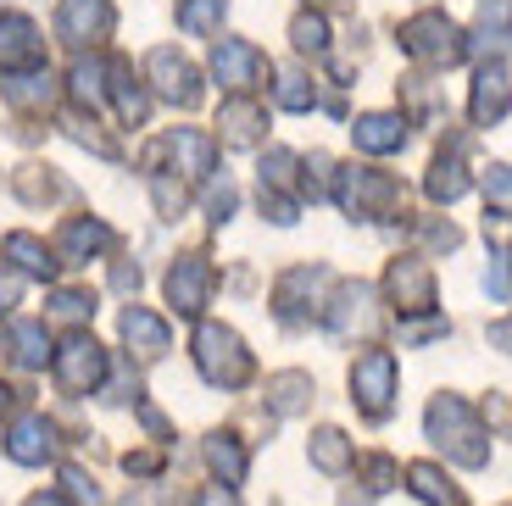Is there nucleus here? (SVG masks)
<instances>
[{
  "instance_id": "nucleus-1",
  "label": "nucleus",
  "mask_w": 512,
  "mask_h": 506,
  "mask_svg": "<svg viewBox=\"0 0 512 506\" xmlns=\"http://www.w3.org/2000/svg\"><path fill=\"white\" fill-rule=\"evenodd\" d=\"M423 434L457 462V468H485L490 462V429L462 395H435L423 412Z\"/></svg>"
},
{
  "instance_id": "nucleus-2",
  "label": "nucleus",
  "mask_w": 512,
  "mask_h": 506,
  "mask_svg": "<svg viewBox=\"0 0 512 506\" xmlns=\"http://www.w3.org/2000/svg\"><path fill=\"white\" fill-rule=\"evenodd\" d=\"M401 51L423 67H457L462 56H468V34H462L440 6H429V12H412L407 23H401Z\"/></svg>"
},
{
  "instance_id": "nucleus-3",
  "label": "nucleus",
  "mask_w": 512,
  "mask_h": 506,
  "mask_svg": "<svg viewBox=\"0 0 512 506\" xmlns=\"http://www.w3.org/2000/svg\"><path fill=\"white\" fill-rule=\"evenodd\" d=\"M195 367H201L206 384H218V390H240V384H251V351H245V340L234 329H223V323H201L195 329Z\"/></svg>"
},
{
  "instance_id": "nucleus-4",
  "label": "nucleus",
  "mask_w": 512,
  "mask_h": 506,
  "mask_svg": "<svg viewBox=\"0 0 512 506\" xmlns=\"http://www.w3.org/2000/svg\"><path fill=\"white\" fill-rule=\"evenodd\" d=\"M334 195L351 217H396L401 212V178L379 173V167H340L334 173Z\"/></svg>"
},
{
  "instance_id": "nucleus-5",
  "label": "nucleus",
  "mask_w": 512,
  "mask_h": 506,
  "mask_svg": "<svg viewBox=\"0 0 512 506\" xmlns=\"http://www.w3.org/2000/svg\"><path fill=\"white\" fill-rule=\"evenodd\" d=\"M351 406L368 423H384L396 406V356L390 351H362L351 362Z\"/></svg>"
},
{
  "instance_id": "nucleus-6",
  "label": "nucleus",
  "mask_w": 512,
  "mask_h": 506,
  "mask_svg": "<svg viewBox=\"0 0 512 506\" xmlns=\"http://www.w3.org/2000/svg\"><path fill=\"white\" fill-rule=\"evenodd\" d=\"M384 295H390V306H396L401 317L435 312V273H429V262H423V256H401V262H390V273H384Z\"/></svg>"
},
{
  "instance_id": "nucleus-7",
  "label": "nucleus",
  "mask_w": 512,
  "mask_h": 506,
  "mask_svg": "<svg viewBox=\"0 0 512 506\" xmlns=\"http://www.w3.org/2000/svg\"><path fill=\"white\" fill-rule=\"evenodd\" d=\"M56 384H62L67 395H90V390H101V379H106V351L90 340V334H73V340L56 351Z\"/></svg>"
},
{
  "instance_id": "nucleus-8",
  "label": "nucleus",
  "mask_w": 512,
  "mask_h": 506,
  "mask_svg": "<svg viewBox=\"0 0 512 506\" xmlns=\"http://www.w3.org/2000/svg\"><path fill=\"white\" fill-rule=\"evenodd\" d=\"M45 67V39H39L34 17L6 12L0 17V73H39Z\"/></svg>"
},
{
  "instance_id": "nucleus-9",
  "label": "nucleus",
  "mask_w": 512,
  "mask_h": 506,
  "mask_svg": "<svg viewBox=\"0 0 512 506\" xmlns=\"http://www.w3.org/2000/svg\"><path fill=\"white\" fill-rule=\"evenodd\" d=\"M212 73H218L223 89L245 95V89H256L273 67H268V56L256 51L251 39H218V51H212Z\"/></svg>"
},
{
  "instance_id": "nucleus-10",
  "label": "nucleus",
  "mask_w": 512,
  "mask_h": 506,
  "mask_svg": "<svg viewBox=\"0 0 512 506\" xmlns=\"http://www.w3.org/2000/svg\"><path fill=\"white\" fill-rule=\"evenodd\" d=\"M323 284H329V273L323 267H290L279 279V290H273V306H279L284 323H307V317L323 312Z\"/></svg>"
},
{
  "instance_id": "nucleus-11",
  "label": "nucleus",
  "mask_w": 512,
  "mask_h": 506,
  "mask_svg": "<svg viewBox=\"0 0 512 506\" xmlns=\"http://www.w3.org/2000/svg\"><path fill=\"white\" fill-rule=\"evenodd\" d=\"M117 23L112 0H62V12H56V34L67 39V45H95V39H106Z\"/></svg>"
},
{
  "instance_id": "nucleus-12",
  "label": "nucleus",
  "mask_w": 512,
  "mask_h": 506,
  "mask_svg": "<svg viewBox=\"0 0 512 506\" xmlns=\"http://www.w3.org/2000/svg\"><path fill=\"white\" fill-rule=\"evenodd\" d=\"M323 317H329V329L340 334V340H357V334L379 329V312H373V290H368V284H340V295L323 306Z\"/></svg>"
},
{
  "instance_id": "nucleus-13",
  "label": "nucleus",
  "mask_w": 512,
  "mask_h": 506,
  "mask_svg": "<svg viewBox=\"0 0 512 506\" xmlns=\"http://www.w3.org/2000/svg\"><path fill=\"white\" fill-rule=\"evenodd\" d=\"M206 295H212V267L201 256H179L173 273H167V301L179 317H201L206 312Z\"/></svg>"
},
{
  "instance_id": "nucleus-14",
  "label": "nucleus",
  "mask_w": 512,
  "mask_h": 506,
  "mask_svg": "<svg viewBox=\"0 0 512 506\" xmlns=\"http://www.w3.org/2000/svg\"><path fill=\"white\" fill-rule=\"evenodd\" d=\"M507 106H512L507 67L485 62V67H479V78H474V95H468V117H474L479 128H490V123H501V117H507Z\"/></svg>"
},
{
  "instance_id": "nucleus-15",
  "label": "nucleus",
  "mask_w": 512,
  "mask_h": 506,
  "mask_svg": "<svg viewBox=\"0 0 512 506\" xmlns=\"http://www.w3.org/2000/svg\"><path fill=\"white\" fill-rule=\"evenodd\" d=\"M151 84L162 89L173 106H195V101H201V73H195L179 51H167V45H162V51H151Z\"/></svg>"
},
{
  "instance_id": "nucleus-16",
  "label": "nucleus",
  "mask_w": 512,
  "mask_h": 506,
  "mask_svg": "<svg viewBox=\"0 0 512 506\" xmlns=\"http://www.w3.org/2000/svg\"><path fill=\"white\" fill-rule=\"evenodd\" d=\"M351 140L368 156L401 151V145H407V112H362L357 123H351Z\"/></svg>"
},
{
  "instance_id": "nucleus-17",
  "label": "nucleus",
  "mask_w": 512,
  "mask_h": 506,
  "mask_svg": "<svg viewBox=\"0 0 512 506\" xmlns=\"http://www.w3.org/2000/svg\"><path fill=\"white\" fill-rule=\"evenodd\" d=\"M468 51L490 56H507L512 51V0H479V23H474V39H468Z\"/></svg>"
},
{
  "instance_id": "nucleus-18",
  "label": "nucleus",
  "mask_w": 512,
  "mask_h": 506,
  "mask_svg": "<svg viewBox=\"0 0 512 506\" xmlns=\"http://www.w3.org/2000/svg\"><path fill=\"white\" fill-rule=\"evenodd\" d=\"M162 151L179 162V173H190V178H212V162H218V145L206 140L201 128H173L162 140Z\"/></svg>"
},
{
  "instance_id": "nucleus-19",
  "label": "nucleus",
  "mask_w": 512,
  "mask_h": 506,
  "mask_svg": "<svg viewBox=\"0 0 512 506\" xmlns=\"http://www.w3.org/2000/svg\"><path fill=\"white\" fill-rule=\"evenodd\" d=\"M6 451H12L23 468H39V462H51V451H56V429L39 418V412H23L12 440H6Z\"/></svg>"
},
{
  "instance_id": "nucleus-20",
  "label": "nucleus",
  "mask_w": 512,
  "mask_h": 506,
  "mask_svg": "<svg viewBox=\"0 0 512 506\" xmlns=\"http://www.w3.org/2000/svg\"><path fill=\"white\" fill-rule=\"evenodd\" d=\"M407 490L418 495L423 506H468L462 484L451 479L446 468H435V462H412V468H407Z\"/></svg>"
},
{
  "instance_id": "nucleus-21",
  "label": "nucleus",
  "mask_w": 512,
  "mask_h": 506,
  "mask_svg": "<svg viewBox=\"0 0 512 506\" xmlns=\"http://www.w3.org/2000/svg\"><path fill=\"white\" fill-rule=\"evenodd\" d=\"M462 151H468L462 140L440 145V156L429 162V178H423V190H429V201H446V206H451L462 190H468V173H462Z\"/></svg>"
},
{
  "instance_id": "nucleus-22",
  "label": "nucleus",
  "mask_w": 512,
  "mask_h": 506,
  "mask_svg": "<svg viewBox=\"0 0 512 506\" xmlns=\"http://www.w3.org/2000/svg\"><path fill=\"white\" fill-rule=\"evenodd\" d=\"M123 340L134 345L140 362H156V356L167 351V323L156 312H145V306H128L123 312Z\"/></svg>"
},
{
  "instance_id": "nucleus-23",
  "label": "nucleus",
  "mask_w": 512,
  "mask_h": 506,
  "mask_svg": "<svg viewBox=\"0 0 512 506\" xmlns=\"http://www.w3.org/2000/svg\"><path fill=\"white\" fill-rule=\"evenodd\" d=\"M218 128H223V140L229 145H256L262 140V128H268V112H262L256 101H245V95H234V101H223Z\"/></svg>"
},
{
  "instance_id": "nucleus-24",
  "label": "nucleus",
  "mask_w": 512,
  "mask_h": 506,
  "mask_svg": "<svg viewBox=\"0 0 512 506\" xmlns=\"http://www.w3.org/2000/svg\"><path fill=\"white\" fill-rule=\"evenodd\" d=\"M106 245H112V228H106L101 217H73V223L62 228V256L73 267H84L90 256H101Z\"/></svg>"
},
{
  "instance_id": "nucleus-25",
  "label": "nucleus",
  "mask_w": 512,
  "mask_h": 506,
  "mask_svg": "<svg viewBox=\"0 0 512 506\" xmlns=\"http://www.w3.org/2000/svg\"><path fill=\"white\" fill-rule=\"evenodd\" d=\"M312 406V373H273L268 379V412L273 418H295V412H307Z\"/></svg>"
},
{
  "instance_id": "nucleus-26",
  "label": "nucleus",
  "mask_w": 512,
  "mask_h": 506,
  "mask_svg": "<svg viewBox=\"0 0 512 506\" xmlns=\"http://www.w3.org/2000/svg\"><path fill=\"white\" fill-rule=\"evenodd\" d=\"M0 256H6V262H17V267L28 273V279H56V256L45 251V245H39L34 234H23V228L0 240Z\"/></svg>"
},
{
  "instance_id": "nucleus-27",
  "label": "nucleus",
  "mask_w": 512,
  "mask_h": 506,
  "mask_svg": "<svg viewBox=\"0 0 512 506\" xmlns=\"http://www.w3.org/2000/svg\"><path fill=\"white\" fill-rule=\"evenodd\" d=\"M112 95H117V117H123L128 128L151 117V95L134 84V67H128V62H112Z\"/></svg>"
},
{
  "instance_id": "nucleus-28",
  "label": "nucleus",
  "mask_w": 512,
  "mask_h": 506,
  "mask_svg": "<svg viewBox=\"0 0 512 506\" xmlns=\"http://www.w3.org/2000/svg\"><path fill=\"white\" fill-rule=\"evenodd\" d=\"M307 456H312V468L318 473H346L351 462H357V451H351V440L340 429H318L312 445H307Z\"/></svg>"
},
{
  "instance_id": "nucleus-29",
  "label": "nucleus",
  "mask_w": 512,
  "mask_h": 506,
  "mask_svg": "<svg viewBox=\"0 0 512 506\" xmlns=\"http://www.w3.org/2000/svg\"><path fill=\"white\" fill-rule=\"evenodd\" d=\"M206 462H212V473L223 479V490L240 484L245 479V445H240V434H212V440H206Z\"/></svg>"
},
{
  "instance_id": "nucleus-30",
  "label": "nucleus",
  "mask_w": 512,
  "mask_h": 506,
  "mask_svg": "<svg viewBox=\"0 0 512 506\" xmlns=\"http://www.w3.org/2000/svg\"><path fill=\"white\" fill-rule=\"evenodd\" d=\"M6 101H12V106H28V112H45V106L56 101L51 73L39 67V73H17V78H6Z\"/></svg>"
},
{
  "instance_id": "nucleus-31",
  "label": "nucleus",
  "mask_w": 512,
  "mask_h": 506,
  "mask_svg": "<svg viewBox=\"0 0 512 506\" xmlns=\"http://www.w3.org/2000/svg\"><path fill=\"white\" fill-rule=\"evenodd\" d=\"M12 351L23 367H45V356H51V334H45V323H34V317H17L12 323Z\"/></svg>"
},
{
  "instance_id": "nucleus-32",
  "label": "nucleus",
  "mask_w": 512,
  "mask_h": 506,
  "mask_svg": "<svg viewBox=\"0 0 512 506\" xmlns=\"http://www.w3.org/2000/svg\"><path fill=\"white\" fill-rule=\"evenodd\" d=\"M229 12V0H179V28L184 34H212Z\"/></svg>"
},
{
  "instance_id": "nucleus-33",
  "label": "nucleus",
  "mask_w": 512,
  "mask_h": 506,
  "mask_svg": "<svg viewBox=\"0 0 512 506\" xmlns=\"http://www.w3.org/2000/svg\"><path fill=\"white\" fill-rule=\"evenodd\" d=\"M101 78H106V67L95 62V56H90V62L78 56L73 73H67V84H73V95H78L84 106H101V101H106V84H101Z\"/></svg>"
},
{
  "instance_id": "nucleus-34",
  "label": "nucleus",
  "mask_w": 512,
  "mask_h": 506,
  "mask_svg": "<svg viewBox=\"0 0 512 506\" xmlns=\"http://www.w3.org/2000/svg\"><path fill=\"white\" fill-rule=\"evenodd\" d=\"M290 39H295V51H301V56H323V51H329V23H323L318 12H301L290 23Z\"/></svg>"
},
{
  "instance_id": "nucleus-35",
  "label": "nucleus",
  "mask_w": 512,
  "mask_h": 506,
  "mask_svg": "<svg viewBox=\"0 0 512 506\" xmlns=\"http://www.w3.org/2000/svg\"><path fill=\"white\" fill-rule=\"evenodd\" d=\"M357 473H362V484H368V495H384V490H396V484H401V468L384 451L357 456Z\"/></svg>"
},
{
  "instance_id": "nucleus-36",
  "label": "nucleus",
  "mask_w": 512,
  "mask_h": 506,
  "mask_svg": "<svg viewBox=\"0 0 512 506\" xmlns=\"http://www.w3.org/2000/svg\"><path fill=\"white\" fill-rule=\"evenodd\" d=\"M485 201L496 217H512V167L507 162H490L485 167Z\"/></svg>"
},
{
  "instance_id": "nucleus-37",
  "label": "nucleus",
  "mask_w": 512,
  "mask_h": 506,
  "mask_svg": "<svg viewBox=\"0 0 512 506\" xmlns=\"http://www.w3.org/2000/svg\"><path fill=\"white\" fill-rule=\"evenodd\" d=\"M295 167H301V156H295V151H268V156H262V190H290V184H295Z\"/></svg>"
},
{
  "instance_id": "nucleus-38",
  "label": "nucleus",
  "mask_w": 512,
  "mask_h": 506,
  "mask_svg": "<svg viewBox=\"0 0 512 506\" xmlns=\"http://www.w3.org/2000/svg\"><path fill=\"white\" fill-rule=\"evenodd\" d=\"M318 101V89H312L307 73H279V106L284 112H307Z\"/></svg>"
},
{
  "instance_id": "nucleus-39",
  "label": "nucleus",
  "mask_w": 512,
  "mask_h": 506,
  "mask_svg": "<svg viewBox=\"0 0 512 506\" xmlns=\"http://www.w3.org/2000/svg\"><path fill=\"white\" fill-rule=\"evenodd\" d=\"M485 290H490V301H512V256L507 251H490Z\"/></svg>"
},
{
  "instance_id": "nucleus-40",
  "label": "nucleus",
  "mask_w": 512,
  "mask_h": 506,
  "mask_svg": "<svg viewBox=\"0 0 512 506\" xmlns=\"http://www.w3.org/2000/svg\"><path fill=\"white\" fill-rule=\"evenodd\" d=\"M51 312H56V317H67V323H84V317L95 312V295H84V290H62V295H51Z\"/></svg>"
},
{
  "instance_id": "nucleus-41",
  "label": "nucleus",
  "mask_w": 512,
  "mask_h": 506,
  "mask_svg": "<svg viewBox=\"0 0 512 506\" xmlns=\"http://www.w3.org/2000/svg\"><path fill=\"white\" fill-rule=\"evenodd\" d=\"M62 484H67V495H73L78 506H106V495H101V484L90 479L84 468H67L62 473Z\"/></svg>"
},
{
  "instance_id": "nucleus-42",
  "label": "nucleus",
  "mask_w": 512,
  "mask_h": 506,
  "mask_svg": "<svg viewBox=\"0 0 512 506\" xmlns=\"http://www.w3.org/2000/svg\"><path fill=\"white\" fill-rule=\"evenodd\" d=\"M262 212H268L273 223H295V212H301V206H295L290 195H279V190H262Z\"/></svg>"
},
{
  "instance_id": "nucleus-43",
  "label": "nucleus",
  "mask_w": 512,
  "mask_h": 506,
  "mask_svg": "<svg viewBox=\"0 0 512 506\" xmlns=\"http://www.w3.org/2000/svg\"><path fill=\"white\" fill-rule=\"evenodd\" d=\"M301 190H312V201H318V195H329V156H312V162H307Z\"/></svg>"
},
{
  "instance_id": "nucleus-44",
  "label": "nucleus",
  "mask_w": 512,
  "mask_h": 506,
  "mask_svg": "<svg viewBox=\"0 0 512 506\" xmlns=\"http://www.w3.org/2000/svg\"><path fill=\"white\" fill-rule=\"evenodd\" d=\"M423 234H429V245H435V251H457V245H462V234L451 223H429Z\"/></svg>"
},
{
  "instance_id": "nucleus-45",
  "label": "nucleus",
  "mask_w": 512,
  "mask_h": 506,
  "mask_svg": "<svg viewBox=\"0 0 512 506\" xmlns=\"http://www.w3.org/2000/svg\"><path fill=\"white\" fill-rule=\"evenodd\" d=\"M206 206H212V217H229L234 212V184H212V195H206Z\"/></svg>"
},
{
  "instance_id": "nucleus-46",
  "label": "nucleus",
  "mask_w": 512,
  "mask_h": 506,
  "mask_svg": "<svg viewBox=\"0 0 512 506\" xmlns=\"http://www.w3.org/2000/svg\"><path fill=\"white\" fill-rule=\"evenodd\" d=\"M435 334H446V323H440V317H429V323H401V340H435Z\"/></svg>"
},
{
  "instance_id": "nucleus-47",
  "label": "nucleus",
  "mask_w": 512,
  "mask_h": 506,
  "mask_svg": "<svg viewBox=\"0 0 512 506\" xmlns=\"http://www.w3.org/2000/svg\"><path fill=\"white\" fill-rule=\"evenodd\" d=\"M195 506H240V501H234V490H223V484H206Z\"/></svg>"
},
{
  "instance_id": "nucleus-48",
  "label": "nucleus",
  "mask_w": 512,
  "mask_h": 506,
  "mask_svg": "<svg viewBox=\"0 0 512 506\" xmlns=\"http://www.w3.org/2000/svg\"><path fill=\"white\" fill-rule=\"evenodd\" d=\"M490 345H496V351H512V317L507 323H490Z\"/></svg>"
},
{
  "instance_id": "nucleus-49",
  "label": "nucleus",
  "mask_w": 512,
  "mask_h": 506,
  "mask_svg": "<svg viewBox=\"0 0 512 506\" xmlns=\"http://www.w3.org/2000/svg\"><path fill=\"white\" fill-rule=\"evenodd\" d=\"M12 301H17V284H12V279H0V312H6Z\"/></svg>"
},
{
  "instance_id": "nucleus-50",
  "label": "nucleus",
  "mask_w": 512,
  "mask_h": 506,
  "mask_svg": "<svg viewBox=\"0 0 512 506\" xmlns=\"http://www.w3.org/2000/svg\"><path fill=\"white\" fill-rule=\"evenodd\" d=\"M23 506H62V501H56V495H28Z\"/></svg>"
},
{
  "instance_id": "nucleus-51",
  "label": "nucleus",
  "mask_w": 512,
  "mask_h": 506,
  "mask_svg": "<svg viewBox=\"0 0 512 506\" xmlns=\"http://www.w3.org/2000/svg\"><path fill=\"white\" fill-rule=\"evenodd\" d=\"M340 506H373V501H368V495H357V490H351V495H346V501H340Z\"/></svg>"
},
{
  "instance_id": "nucleus-52",
  "label": "nucleus",
  "mask_w": 512,
  "mask_h": 506,
  "mask_svg": "<svg viewBox=\"0 0 512 506\" xmlns=\"http://www.w3.org/2000/svg\"><path fill=\"white\" fill-rule=\"evenodd\" d=\"M6 401H12V390H6V384H0V418H6Z\"/></svg>"
},
{
  "instance_id": "nucleus-53",
  "label": "nucleus",
  "mask_w": 512,
  "mask_h": 506,
  "mask_svg": "<svg viewBox=\"0 0 512 506\" xmlns=\"http://www.w3.org/2000/svg\"><path fill=\"white\" fill-rule=\"evenodd\" d=\"M307 6H312V0H307ZM318 6H329V0H318Z\"/></svg>"
},
{
  "instance_id": "nucleus-54",
  "label": "nucleus",
  "mask_w": 512,
  "mask_h": 506,
  "mask_svg": "<svg viewBox=\"0 0 512 506\" xmlns=\"http://www.w3.org/2000/svg\"><path fill=\"white\" fill-rule=\"evenodd\" d=\"M507 506H512V501H507Z\"/></svg>"
}]
</instances>
